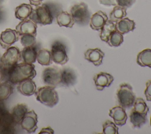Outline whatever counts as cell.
Instances as JSON below:
<instances>
[{
  "label": "cell",
  "mask_w": 151,
  "mask_h": 134,
  "mask_svg": "<svg viewBox=\"0 0 151 134\" xmlns=\"http://www.w3.org/2000/svg\"><path fill=\"white\" fill-rule=\"evenodd\" d=\"M6 78L10 83L18 84L26 79H32L36 76L35 66L25 63H17L8 68H4Z\"/></svg>",
  "instance_id": "1"
},
{
  "label": "cell",
  "mask_w": 151,
  "mask_h": 134,
  "mask_svg": "<svg viewBox=\"0 0 151 134\" xmlns=\"http://www.w3.org/2000/svg\"><path fill=\"white\" fill-rule=\"evenodd\" d=\"M37 100L50 107L56 105L59 100L57 91L55 87L50 86H44L39 87L34 93Z\"/></svg>",
  "instance_id": "2"
},
{
  "label": "cell",
  "mask_w": 151,
  "mask_h": 134,
  "mask_svg": "<svg viewBox=\"0 0 151 134\" xmlns=\"http://www.w3.org/2000/svg\"><path fill=\"white\" fill-rule=\"evenodd\" d=\"M29 18L40 25L51 24L54 19L53 12L48 5L43 4L32 9Z\"/></svg>",
  "instance_id": "3"
},
{
  "label": "cell",
  "mask_w": 151,
  "mask_h": 134,
  "mask_svg": "<svg viewBox=\"0 0 151 134\" xmlns=\"http://www.w3.org/2000/svg\"><path fill=\"white\" fill-rule=\"evenodd\" d=\"M116 96L119 106L124 109L132 107L136 99L132 86L127 83H123L119 85L116 92Z\"/></svg>",
  "instance_id": "4"
},
{
  "label": "cell",
  "mask_w": 151,
  "mask_h": 134,
  "mask_svg": "<svg viewBox=\"0 0 151 134\" xmlns=\"http://www.w3.org/2000/svg\"><path fill=\"white\" fill-rule=\"evenodd\" d=\"M70 12L74 22L78 25L85 26L89 24L91 13L87 5L84 2L74 5L70 9Z\"/></svg>",
  "instance_id": "5"
},
{
  "label": "cell",
  "mask_w": 151,
  "mask_h": 134,
  "mask_svg": "<svg viewBox=\"0 0 151 134\" xmlns=\"http://www.w3.org/2000/svg\"><path fill=\"white\" fill-rule=\"evenodd\" d=\"M41 79L45 85L55 87L60 84L61 69L57 66L48 67L43 70Z\"/></svg>",
  "instance_id": "6"
},
{
  "label": "cell",
  "mask_w": 151,
  "mask_h": 134,
  "mask_svg": "<svg viewBox=\"0 0 151 134\" xmlns=\"http://www.w3.org/2000/svg\"><path fill=\"white\" fill-rule=\"evenodd\" d=\"M21 60V51L15 46H11L6 49L5 52L1 55V62L3 68H8L18 63Z\"/></svg>",
  "instance_id": "7"
},
{
  "label": "cell",
  "mask_w": 151,
  "mask_h": 134,
  "mask_svg": "<svg viewBox=\"0 0 151 134\" xmlns=\"http://www.w3.org/2000/svg\"><path fill=\"white\" fill-rule=\"evenodd\" d=\"M50 51L52 60L56 64L64 65L68 61V57L67 54L66 47L63 43L58 41L54 42Z\"/></svg>",
  "instance_id": "8"
},
{
  "label": "cell",
  "mask_w": 151,
  "mask_h": 134,
  "mask_svg": "<svg viewBox=\"0 0 151 134\" xmlns=\"http://www.w3.org/2000/svg\"><path fill=\"white\" fill-rule=\"evenodd\" d=\"M19 123L21 128L27 132L34 133L37 129L38 116L34 110H31L25 113Z\"/></svg>",
  "instance_id": "9"
},
{
  "label": "cell",
  "mask_w": 151,
  "mask_h": 134,
  "mask_svg": "<svg viewBox=\"0 0 151 134\" xmlns=\"http://www.w3.org/2000/svg\"><path fill=\"white\" fill-rule=\"evenodd\" d=\"M19 35L16 30L6 28L0 35V45L4 49H7L15 42L18 41Z\"/></svg>",
  "instance_id": "10"
},
{
  "label": "cell",
  "mask_w": 151,
  "mask_h": 134,
  "mask_svg": "<svg viewBox=\"0 0 151 134\" xmlns=\"http://www.w3.org/2000/svg\"><path fill=\"white\" fill-rule=\"evenodd\" d=\"M37 28V24L29 18L21 21L15 27V30L19 36L25 34H30L36 37Z\"/></svg>",
  "instance_id": "11"
},
{
  "label": "cell",
  "mask_w": 151,
  "mask_h": 134,
  "mask_svg": "<svg viewBox=\"0 0 151 134\" xmlns=\"http://www.w3.org/2000/svg\"><path fill=\"white\" fill-rule=\"evenodd\" d=\"M93 80L97 90H103L105 87H109L114 80L113 76L106 72H100L94 75Z\"/></svg>",
  "instance_id": "12"
},
{
  "label": "cell",
  "mask_w": 151,
  "mask_h": 134,
  "mask_svg": "<svg viewBox=\"0 0 151 134\" xmlns=\"http://www.w3.org/2000/svg\"><path fill=\"white\" fill-rule=\"evenodd\" d=\"M109 116L114 120V123L120 126L126 124L127 116L124 108L121 106H116L109 110Z\"/></svg>",
  "instance_id": "13"
},
{
  "label": "cell",
  "mask_w": 151,
  "mask_h": 134,
  "mask_svg": "<svg viewBox=\"0 0 151 134\" xmlns=\"http://www.w3.org/2000/svg\"><path fill=\"white\" fill-rule=\"evenodd\" d=\"M104 56V52L99 48H88L84 52V58L96 66L102 64Z\"/></svg>",
  "instance_id": "14"
},
{
  "label": "cell",
  "mask_w": 151,
  "mask_h": 134,
  "mask_svg": "<svg viewBox=\"0 0 151 134\" xmlns=\"http://www.w3.org/2000/svg\"><path fill=\"white\" fill-rule=\"evenodd\" d=\"M77 81V75L73 69L65 67L61 69L60 84L65 87L73 86Z\"/></svg>",
  "instance_id": "15"
},
{
  "label": "cell",
  "mask_w": 151,
  "mask_h": 134,
  "mask_svg": "<svg viewBox=\"0 0 151 134\" xmlns=\"http://www.w3.org/2000/svg\"><path fill=\"white\" fill-rule=\"evenodd\" d=\"M18 91L22 95L29 96L34 94L37 90L35 81L31 79H26L19 83L17 87Z\"/></svg>",
  "instance_id": "16"
},
{
  "label": "cell",
  "mask_w": 151,
  "mask_h": 134,
  "mask_svg": "<svg viewBox=\"0 0 151 134\" xmlns=\"http://www.w3.org/2000/svg\"><path fill=\"white\" fill-rule=\"evenodd\" d=\"M108 20L107 15L101 11L95 12L90 18V26L94 30H100L105 22Z\"/></svg>",
  "instance_id": "17"
},
{
  "label": "cell",
  "mask_w": 151,
  "mask_h": 134,
  "mask_svg": "<svg viewBox=\"0 0 151 134\" xmlns=\"http://www.w3.org/2000/svg\"><path fill=\"white\" fill-rule=\"evenodd\" d=\"M55 18L57 23L60 27L71 28L75 23L71 14L67 11H58L55 15Z\"/></svg>",
  "instance_id": "18"
},
{
  "label": "cell",
  "mask_w": 151,
  "mask_h": 134,
  "mask_svg": "<svg viewBox=\"0 0 151 134\" xmlns=\"http://www.w3.org/2000/svg\"><path fill=\"white\" fill-rule=\"evenodd\" d=\"M116 30L121 34H126L135 28V22L129 18H123L116 22Z\"/></svg>",
  "instance_id": "19"
},
{
  "label": "cell",
  "mask_w": 151,
  "mask_h": 134,
  "mask_svg": "<svg viewBox=\"0 0 151 134\" xmlns=\"http://www.w3.org/2000/svg\"><path fill=\"white\" fill-rule=\"evenodd\" d=\"M37 51L34 46L24 47L21 51V60L24 63L33 64L37 60Z\"/></svg>",
  "instance_id": "20"
},
{
  "label": "cell",
  "mask_w": 151,
  "mask_h": 134,
  "mask_svg": "<svg viewBox=\"0 0 151 134\" xmlns=\"http://www.w3.org/2000/svg\"><path fill=\"white\" fill-rule=\"evenodd\" d=\"M32 9L33 8L31 4H21L15 8V16L21 21L26 19L30 16Z\"/></svg>",
  "instance_id": "21"
},
{
  "label": "cell",
  "mask_w": 151,
  "mask_h": 134,
  "mask_svg": "<svg viewBox=\"0 0 151 134\" xmlns=\"http://www.w3.org/2000/svg\"><path fill=\"white\" fill-rule=\"evenodd\" d=\"M28 111V106L24 103H18L12 109L11 115L15 123H19Z\"/></svg>",
  "instance_id": "22"
},
{
  "label": "cell",
  "mask_w": 151,
  "mask_h": 134,
  "mask_svg": "<svg viewBox=\"0 0 151 134\" xmlns=\"http://www.w3.org/2000/svg\"><path fill=\"white\" fill-rule=\"evenodd\" d=\"M129 117L130 122L134 128H140L147 120V115L139 113L133 109L130 111Z\"/></svg>",
  "instance_id": "23"
},
{
  "label": "cell",
  "mask_w": 151,
  "mask_h": 134,
  "mask_svg": "<svg viewBox=\"0 0 151 134\" xmlns=\"http://www.w3.org/2000/svg\"><path fill=\"white\" fill-rule=\"evenodd\" d=\"M136 62L142 67L151 68V49L146 48L139 52L137 55Z\"/></svg>",
  "instance_id": "24"
},
{
  "label": "cell",
  "mask_w": 151,
  "mask_h": 134,
  "mask_svg": "<svg viewBox=\"0 0 151 134\" xmlns=\"http://www.w3.org/2000/svg\"><path fill=\"white\" fill-rule=\"evenodd\" d=\"M115 30H116L115 24L111 20H107L100 30L99 34L100 39L107 43L110 35Z\"/></svg>",
  "instance_id": "25"
},
{
  "label": "cell",
  "mask_w": 151,
  "mask_h": 134,
  "mask_svg": "<svg viewBox=\"0 0 151 134\" xmlns=\"http://www.w3.org/2000/svg\"><path fill=\"white\" fill-rule=\"evenodd\" d=\"M39 64L42 66H49L52 64L51 51L46 48H41L37 51V60Z\"/></svg>",
  "instance_id": "26"
},
{
  "label": "cell",
  "mask_w": 151,
  "mask_h": 134,
  "mask_svg": "<svg viewBox=\"0 0 151 134\" xmlns=\"http://www.w3.org/2000/svg\"><path fill=\"white\" fill-rule=\"evenodd\" d=\"M126 15L127 12L126 8L119 5H115L112 11L110 13L109 18L110 20L113 22H116L120 19L124 18Z\"/></svg>",
  "instance_id": "27"
},
{
  "label": "cell",
  "mask_w": 151,
  "mask_h": 134,
  "mask_svg": "<svg viewBox=\"0 0 151 134\" xmlns=\"http://www.w3.org/2000/svg\"><path fill=\"white\" fill-rule=\"evenodd\" d=\"M13 93V87L9 81L0 83V100H6Z\"/></svg>",
  "instance_id": "28"
},
{
  "label": "cell",
  "mask_w": 151,
  "mask_h": 134,
  "mask_svg": "<svg viewBox=\"0 0 151 134\" xmlns=\"http://www.w3.org/2000/svg\"><path fill=\"white\" fill-rule=\"evenodd\" d=\"M123 42V36L117 30L113 31L110 35L107 43L111 47H118Z\"/></svg>",
  "instance_id": "29"
},
{
  "label": "cell",
  "mask_w": 151,
  "mask_h": 134,
  "mask_svg": "<svg viewBox=\"0 0 151 134\" xmlns=\"http://www.w3.org/2000/svg\"><path fill=\"white\" fill-rule=\"evenodd\" d=\"M133 106V110L143 114L147 115L149 110V107L147 106L146 102L142 97L136 98Z\"/></svg>",
  "instance_id": "30"
},
{
  "label": "cell",
  "mask_w": 151,
  "mask_h": 134,
  "mask_svg": "<svg viewBox=\"0 0 151 134\" xmlns=\"http://www.w3.org/2000/svg\"><path fill=\"white\" fill-rule=\"evenodd\" d=\"M119 128L110 120H106L103 123V133L104 134H118Z\"/></svg>",
  "instance_id": "31"
},
{
  "label": "cell",
  "mask_w": 151,
  "mask_h": 134,
  "mask_svg": "<svg viewBox=\"0 0 151 134\" xmlns=\"http://www.w3.org/2000/svg\"><path fill=\"white\" fill-rule=\"evenodd\" d=\"M20 42L24 47L34 46L36 44V37L30 34L22 35L20 36Z\"/></svg>",
  "instance_id": "32"
},
{
  "label": "cell",
  "mask_w": 151,
  "mask_h": 134,
  "mask_svg": "<svg viewBox=\"0 0 151 134\" xmlns=\"http://www.w3.org/2000/svg\"><path fill=\"white\" fill-rule=\"evenodd\" d=\"M135 1L136 0H116V2L119 6L126 9L130 8Z\"/></svg>",
  "instance_id": "33"
},
{
  "label": "cell",
  "mask_w": 151,
  "mask_h": 134,
  "mask_svg": "<svg viewBox=\"0 0 151 134\" xmlns=\"http://www.w3.org/2000/svg\"><path fill=\"white\" fill-rule=\"evenodd\" d=\"M146 89L144 93L146 96V100L149 102H151V80H149L146 83Z\"/></svg>",
  "instance_id": "34"
},
{
  "label": "cell",
  "mask_w": 151,
  "mask_h": 134,
  "mask_svg": "<svg viewBox=\"0 0 151 134\" xmlns=\"http://www.w3.org/2000/svg\"><path fill=\"white\" fill-rule=\"evenodd\" d=\"M99 2L100 4L107 6H115L116 5L115 0H99Z\"/></svg>",
  "instance_id": "35"
},
{
  "label": "cell",
  "mask_w": 151,
  "mask_h": 134,
  "mask_svg": "<svg viewBox=\"0 0 151 134\" xmlns=\"http://www.w3.org/2000/svg\"><path fill=\"white\" fill-rule=\"evenodd\" d=\"M54 130L50 126H47V127L42 128L38 133L39 134H41V133L52 134V133H54Z\"/></svg>",
  "instance_id": "36"
},
{
  "label": "cell",
  "mask_w": 151,
  "mask_h": 134,
  "mask_svg": "<svg viewBox=\"0 0 151 134\" xmlns=\"http://www.w3.org/2000/svg\"><path fill=\"white\" fill-rule=\"evenodd\" d=\"M8 111L6 109L5 105L2 100H0V117L7 113Z\"/></svg>",
  "instance_id": "37"
},
{
  "label": "cell",
  "mask_w": 151,
  "mask_h": 134,
  "mask_svg": "<svg viewBox=\"0 0 151 134\" xmlns=\"http://www.w3.org/2000/svg\"><path fill=\"white\" fill-rule=\"evenodd\" d=\"M6 79V74L4 68H0V83L5 81Z\"/></svg>",
  "instance_id": "38"
},
{
  "label": "cell",
  "mask_w": 151,
  "mask_h": 134,
  "mask_svg": "<svg viewBox=\"0 0 151 134\" xmlns=\"http://www.w3.org/2000/svg\"><path fill=\"white\" fill-rule=\"evenodd\" d=\"M42 1L43 0H29L30 4L35 6L41 5Z\"/></svg>",
  "instance_id": "39"
},
{
  "label": "cell",
  "mask_w": 151,
  "mask_h": 134,
  "mask_svg": "<svg viewBox=\"0 0 151 134\" xmlns=\"http://www.w3.org/2000/svg\"><path fill=\"white\" fill-rule=\"evenodd\" d=\"M1 54H0V68H3L1 62Z\"/></svg>",
  "instance_id": "40"
},
{
  "label": "cell",
  "mask_w": 151,
  "mask_h": 134,
  "mask_svg": "<svg viewBox=\"0 0 151 134\" xmlns=\"http://www.w3.org/2000/svg\"><path fill=\"white\" fill-rule=\"evenodd\" d=\"M2 11H1V9H0V19L2 18Z\"/></svg>",
  "instance_id": "41"
},
{
  "label": "cell",
  "mask_w": 151,
  "mask_h": 134,
  "mask_svg": "<svg viewBox=\"0 0 151 134\" xmlns=\"http://www.w3.org/2000/svg\"><path fill=\"white\" fill-rule=\"evenodd\" d=\"M150 125L151 126V116H150Z\"/></svg>",
  "instance_id": "42"
}]
</instances>
